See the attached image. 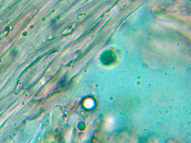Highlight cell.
Masks as SVG:
<instances>
[{
    "mask_svg": "<svg viewBox=\"0 0 191 143\" xmlns=\"http://www.w3.org/2000/svg\"><path fill=\"white\" fill-rule=\"evenodd\" d=\"M94 104V103L93 99H87L85 101V107L87 108H90L92 107L93 106Z\"/></svg>",
    "mask_w": 191,
    "mask_h": 143,
    "instance_id": "6da1fadb",
    "label": "cell"
}]
</instances>
